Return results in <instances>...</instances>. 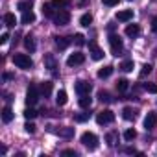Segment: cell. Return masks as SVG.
I'll return each instance as SVG.
<instances>
[{"label": "cell", "instance_id": "30", "mask_svg": "<svg viewBox=\"0 0 157 157\" xmlns=\"http://www.w3.org/2000/svg\"><path fill=\"white\" fill-rule=\"evenodd\" d=\"M80 24H82V26H85V28H89V26L93 24V15H91V13H85V15H82V19H80Z\"/></svg>", "mask_w": 157, "mask_h": 157}, {"label": "cell", "instance_id": "47", "mask_svg": "<svg viewBox=\"0 0 157 157\" xmlns=\"http://www.w3.org/2000/svg\"><path fill=\"white\" fill-rule=\"evenodd\" d=\"M129 2H131V0H129Z\"/></svg>", "mask_w": 157, "mask_h": 157}, {"label": "cell", "instance_id": "16", "mask_svg": "<svg viewBox=\"0 0 157 157\" xmlns=\"http://www.w3.org/2000/svg\"><path fill=\"white\" fill-rule=\"evenodd\" d=\"M44 67H46L48 70H52V72H54V68H57V63H56V59H54L52 54H46V56H44Z\"/></svg>", "mask_w": 157, "mask_h": 157}, {"label": "cell", "instance_id": "20", "mask_svg": "<svg viewBox=\"0 0 157 157\" xmlns=\"http://www.w3.org/2000/svg\"><path fill=\"white\" fill-rule=\"evenodd\" d=\"M2 120H4L6 124H10V122L13 120V111H11L10 105H6V107L2 109Z\"/></svg>", "mask_w": 157, "mask_h": 157}, {"label": "cell", "instance_id": "26", "mask_svg": "<svg viewBox=\"0 0 157 157\" xmlns=\"http://www.w3.org/2000/svg\"><path fill=\"white\" fill-rule=\"evenodd\" d=\"M105 140H107L109 146H115V144L118 142V133H117V131H109V133L105 135Z\"/></svg>", "mask_w": 157, "mask_h": 157}, {"label": "cell", "instance_id": "21", "mask_svg": "<svg viewBox=\"0 0 157 157\" xmlns=\"http://www.w3.org/2000/svg\"><path fill=\"white\" fill-rule=\"evenodd\" d=\"M111 74H113V67L111 65H107V67H104V68L98 70V78H100V80H105V78H109Z\"/></svg>", "mask_w": 157, "mask_h": 157}, {"label": "cell", "instance_id": "18", "mask_svg": "<svg viewBox=\"0 0 157 157\" xmlns=\"http://www.w3.org/2000/svg\"><path fill=\"white\" fill-rule=\"evenodd\" d=\"M39 91H41V94H44V98H48L52 94V82H43Z\"/></svg>", "mask_w": 157, "mask_h": 157}, {"label": "cell", "instance_id": "10", "mask_svg": "<svg viewBox=\"0 0 157 157\" xmlns=\"http://www.w3.org/2000/svg\"><path fill=\"white\" fill-rule=\"evenodd\" d=\"M155 126H157V115H155V113H148L146 118H144V128H146V131L155 129Z\"/></svg>", "mask_w": 157, "mask_h": 157}, {"label": "cell", "instance_id": "19", "mask_svg": "<svg viewBox=\"0 0 157 157\" xmlns=\"http://www.w3.org/2000/svg\"><path fill=\"white\" fill-rule=\"evenodd\" d=\"M24 46H26V50H28L30 54L35 52V41H33L32 35H26V37H24Z\"/></svg>", "mask_w": 157, "mask_h": 157}, {"label": "cell", "instance_id": "43", "mask_svg": "<svg viewBox=\"0 0 157 157\" xmlns=\"http://www.w3.org/2000/svg\"><path fill=\"white\" fill-rule=\"evenodd\" d=\"M151 30H153V32H157V19H153V21H151Z\"/></svg>", "mask_w": 157, "mask_h": 157}, {"label": "cell", "instance_id": "22", "mask_svg": "<svg viewBox=\"0 0 157 157\" xmlns=\"http://www.w3.org/2000/svg\"><path fill=\"white\" fill-rule=\"evenodd\" d=\"M78 104H80V107H83V109H89L91 104H93V98H91L89 94H83L80 100H78Z\"/></svg>", "mask_w": 157, "mask_h": 157}, {"label": "cell", "instance_id": "4", "mask_svg": "<svg viewBox=\"0 0 157 157\" xmlns=\"http://www.w3.org/2000/svg\"><path fill=\"white\" fill-rule=\"evenodd\" d=\"M39 89L33 85V83H30V87H28V91H26V104L28 105H35L37 104V100H39Z\"/></svg>", "mask_w": 157, "mask_h": 157}, {"label": "cell", "instance_id": "7", "mask_svg": "<svg viewBox=\"0 0 157 157\" xmlns=\"http://www.w3.org/2000/svg\"><path fill=\"white\" fill-rule=\"evenodd\" d=\"M74 89H76V93L80 94V96H83V94H89V93H91L93 85H91L89 82H85V80H80V82H76Z\"/></svg>", "mask_w": 157, "mask_h": 157}, {"label": "cell", "instance_id": "27", "mask_svg": "<svg viewBox=\"0 0 157 157\" xmlns=\"http://www.w3.org/2000/svg\"><path fill=\"white\" fill-rule=\"evenodd\" d=\"M4 22H6L8 28H13V26L17 24V19H15L13 13H6V15H4Z\"/></svg>", "mask_w": 157, "mask_h": 157}, {"label": "cell", "instance_id": "24", "mask_svg": "<svg viewBox=\"0 0 157 157\" xmlns=\"http://www.w3.org/2000/svg\"><path fill=\"white\" fill-rule=\"evenodd\" d=\"M67 100H68V98H67V93H65L63 89L57 91V94H56V104H57V105H65Z\"/></svg>", "mask_w": 157, "mask_h": 157}, {"label": "cell", "instance_id": "1", "mask_svg": "<svg viewBox=\"0 0 157 157\" xmlns=\"http://www.w3.org/2000/svg\"><path fill=\"white\" fill-rule=\"evenodd\" d=\"M13 63L19 67V68H24V70H30L33 67V61L30 56L26 54H13Z\"/></svg>", "mask_w": 157, "mask_h": 157}, {"label": "cell", "instance_id": "14", "mask_svg": "<svg viewBox=\"0 0 157 157\" xmlns=\"http://www.w3.org/2000/svg\"><path fill=\"white\" fill-rule=\"evenodd\" d=\"M140 33V26L139 24H128L126 26V35L128 37H137Z\"/></svg>", "mask_w": 157, "mask_h": 157}, {"label": "cell", "instance_id": "9", "mask_svg": "<svg viewBox=\"0 0 157 157\" xmlns=\"http://www.w3.org/2000/svg\"><path fill=\"white\" fill-rule=\"evenodd\" d=\"M83 61H85V54L76 52V54H70V56H68L67 65H68V67H76V65H82Z\"/></svg>", "mask_w": 157, "mask_h": 157}, {"label": "cell", "instance_id": "31", "mask_svg": "<svg viewBox=\"0 0 157 157\" xmlns=\"http://www.w3.org/2000/svg\"><path fill=\"white\" fill-rule=\"evenodd\" d=\"M128 87H129V82H128V80H124V78H120V80L117 82V91H118V93H124Z\"/></svg>", "mask_w": 157, "mask_h": 157}, {"label": "cell", "instance_id": "23", "mask_svg": "<svg viewBox=\"0 0 157 157\" xmlns=\"http://www.w3.org/2000/svg\"><path fill=\"white\" fill-rule=\"evenodd\" d=\"M43 15H44V17H48V19H54V17H56L52 2H50V4H43Z\"/></svg>", "mask_w": 157, "mask_h": 157}, {"label": "cell", "instance_id": "45", "mask_svg": "<svg viewBox=\"0 0 157 157\" xmlns=\"http://www.w3.org/2000/svg\"><path fill=\"white\" fill-rule=\"evenodd\" d=\"M87 2H89V0H78V4H80V6H85Z\"/></svg>", "mask_w": 157, "mask_h": 157}, {"label": "cell", "instance_id": "34", "mask_svg": "<svg viewBox=\"0 0 157 157\" xmlns=\"http://www.w3.org/2000/svg\"><path fill=\"white\" fill-rule=\"evenodd\" d=\"M98 100H100L102 104H109V102H111V94H109L107 91H100V93H98Z\"/></svg>", "mask_w": 157, "mask_h": 157}, {"label": "cell", "instance_id": "29", "mask_svg": "<svg viewBox=\"0 0 157 157\" xmlns=\"http://www.w3.org/2000/svg\"><path fill=\"white\" fill-rule=\"evenodd\" d=\"M32 6H33V4H32V0H21V2L17 4V8H19L21 11H30Z\"/></svg>", "mask_w": 157, "mask_h": 157}, {"label": "cell", "instance_id": "25", "mask_svg": "<svg viewBox=\"0 0 157 157\" xmlns=\"http://www.w3.org/2000/svg\"><path fill=\"white\" fill-rule=\"evenodd\" d=\"M122 117H124L126 120H135V118H137V113H135L131 107H124V109H122Z\"/></svg>", "mask_w": 157, "mask_h": 157}, {"label": "cell", "instance_id": "41", "mask_svg": "<svg viewBox=\"0 0 157 157\" xmlns=\"http://www.w3.org/2000/svg\"><path fill=\"white\" fill-rule=\"evenodd\" d=\"M8 41H10V35H8V33H2V37H0V43H2V44H6Z\"/></svg>", "mask_w": 157, "mask_h": 157}, {"label": "cell", "instance_id": "37", "mask_svg": "<svg viewBox=\"0 0 157 157\" xmlns=\"http://www.w3.org/2000/svg\"><path fill=\"white\" fill-rule=\"evenodd\" d=\"M144 91H148L150 94H157V83H144Z\"/></svg>", "mask_w": 157, "mask_h": 157}, {"label": "cell", "instance_id": "36", "mask_svg": "<svg viewBox=\"0 0 157 157\" xmlns=\"http://www.w3.org/2000/svg\"><path fill=\"white\" fill-rule=\"evenodd\" d=\"M135 137H137V131H135V129H131V128H129V129H126V131H124V139H126V140H133Z\"/></svg>", "mask_w": 157, "mask_h": 157}, {"label": "cell", "instance_id": "12", "mask_svg": "<svg viewBox=\"0 0 157 157\" xmlns=\"http://www.w3.org/2000/svg\"><path fill=\"white\" fill-rule=\"evenodd\" d=\"M50 131L57 133V135L63 137V139H72V137H74V128H59V129H50Z\"/></svg>", "mask_w": 157, "mask_h": 157}, {"label": "cell", "instance_id": "15", "mask_svg": "<svg viewBox=\"0 0 157 157\" xmlns=\"http://www.w3.org/2000/svg\"><path fill=\"white\" fill-rule=\"evenodd\" d=\"M54 39H56V46H57L59 50H65V48L70 44V41H72V39H68V37H59V35H56Z\"/></svg>", "mask_w": 157, "mask_h": 157}, {"label": "cell", "instance_id": "13", "mask_svg": "<svg viewBox=\"0 0 157 157\" xmlns=\"http://www.w3.org/2000/svg\"><path fill=\"white\" fill-rule=\"evenodd\" d=\"M21 22H22V24H32V22H35V13H33L32 10H30V11H22Z\"/></svg>", "mask_w": 157, "mask_h": 157}, {"label": "cell", "instance_id": "5", "mask_svg": "<svg viewBox=\"0 0 157 157\" xmlns=\"http://www.w3.org/2000/svg\"><path fill=\"white\" fill-rule=\"evenodd\" d=\"M113 120H115V113H113V111H109V109H105V111H100V113L96 115V122H98L100 126L111 124Z\"/></svg>", "mask_w": 157, "mask_h": 157}, {"label": "cell", "instance_id": "35", "mask_svg": "<svg viewBox=\"0 0 157 157\" xmlns=\"http://www.w3.org/2000/svg\"><path fill=\"white\" fill-rule=\"evenodd\" d=\"M89 117H91V113H78V115H74V122H87Z\"/></svg>", "mask_w": 157, "mask_h": 157}, {"label": "cell", "instance_id": "8", "mask_svg": "<svg viewBox=\"0 0 157 157\" xmlns=\"http://www.w3.org/2000/svg\"><path fill=\"white\" fill-rule=\"evenodd\" d=\"M89 52H91V57L94 59V61H100V59H104V50L94 43V41H91L89 43Z\"/></svg>", "mask_w": 157, "mask_h": 157}, {"label": "cell", "instance_id": "40", "mask_svg": "<svg viewBox=\"0 0 157 157\" xmlns=\"http://www.w3.org/2000/svg\"><path fill=\"white\" fill-rule=\"evenodd\" d=\"M118 2H120V0H102V4L107 6V8H113V6H117Z\"/></svg>", "mask_w": 157, "mask_h": 157}, {"label": "cell", "instance_id": "46", "mask_svg": "<svg viewBox=\"0 0 157 157\" xmlns=\"http://www.w3.org/2000/svg\"><path fill=\"white\" fill-rule=\"evenodd\" d=\"M126 153H137V151H135L133 148H126Z\"/></svg>", "mask_w": 157, "mask_h": 157}, {"label": "cell", "instance_id": "33", "mask_svg": "<svg viewBox=\"0 0 157 157\" xmlns=\"http://www.w3.org/2000/svg\"><path fill=\"white\" fill-rule=\"evenodd\" d=\"M72 41H74L76 46H83V44H85V35H83V33H76V35L72 37Z\"/></svg>", "mask_w": 157, "mask_h": 157}, {"label": "cell", "instance_id": "32", "mask_svg": "<svg viewBox=\"0 0 157 157\" xmlns=\"http://www.w3.org/2000/svg\"><path fill=\"white\" fill-rule=\"evenodd\" d=\"M37 115H39V113H37V111H35V109H33L32 105L24 109V117H26V120H33V118H35Z\"/></svg>", "mask_w": 157, "mask_h": 157}, {"label": "cell", "instance_id": "42", "mask_svg": "<svg viewBox=\"0 0 157 157\" xmlns=\"http://www.w3.org/2000/svg\"><path fill=\"white\" fill-rule=\"evenodd\" d=\"M63 155H74V157H76L78 153H76L74 150H63Z\"/></svg>", "mask_w": 157, "mask_h": 157}, {"label": "cell", "instance_id": "38", "mask_svg": "<svg viewBox=\"0 0 157 157\" xmlns=\"http://www.w3.org/2000/svg\"><path fill=\"white\" fill-rule=\"evenodd\" d=\"M151 68H153L151 65H144V67L140 68V72H139V76H140V78H146V76H148V74L151 72Z\"/></svg>", "mask_w": 157, "mask_h": 157}, {"label": "cell", "instance_id": "11", "mask_svg": "<svg viewBox=\"0 0 157 157\" xmlns=\"http://www.w3.org/2000/svg\"><path fill=\"white\" fill-rule=\"evenodd\" d=\"M131 19H133V10H122L117 13V21L120 22H129Z\"/></svg>", "mask_w": 157, "mask_h": 157}, {"label": "cell", "instance_id": "44", "mask_svg": "<svg viewBox=\"0 0 157 157\" xmlns=\"http://www.w3.org/2000/svg\"><path fill=\"white\" fill-rule=\"evenodd\" d=\"M11 78H13V74H10V72L4 74V80H11Z\"/></svg>", "mask_w": 157, "mask_h": 157}, {"label": "cell", "instance_id": "2", "mask_svg": "<svg viewBox=\"0 0 157 157\" xmlns=\"http://www.w3.org/2000/svg\"><path fill=\"white\" fill-rule=\"evenodd\" d=\"M109 46H111V54L113 56H120L122 50H124V43H122V39L117 33H111L109 35Z\"/></svg>", "mask_w": 157, "mask_h": 157}, {"label": "cell", "instance_id": "39", "mask_svg": "<svg viewBox=\"0 0 157 157\" xmlns=\"http://www.w3.org/2000/svg\"><path fill=\"white\" fill-rule=\"evenodd\" d=\"M24 131L26 133H35V124L33 122H26L24 124Z\"/></svg>", "mask_w": 157, "mask_h": 157}, {"label": "cell", "instance_id": "17", "mask_svg": "<svg viewBox=\"0 0 157 157\" xmlns=\"http://www.w3.org/2000/svg\"><path fill=\"white\" fill-rule=\"evenodd\" d=\"M52 6L57 10H67L72 6V0H52Z\"/></svg>", "mask_w": 157, "mask_h": 157}, {"label": "cell", "instance_id": "6", "mask_svg": "<svg viewBox=\"0 0 157 157\" xmlns=\"http://www.w3.org/2000/svg\"><path fill=\"white\" fill-rule=\"evenodd\" d=\"M70 22V13L67 10H59V13H56L54 17V24L56 26H67Z\"/></svg>", "mask_w": 157, "mask_h": 157}, {"label": "cell", "instance_id": "28", "mask_svg": "<svg viewBox=\"0 0 157 157\" xmlns=\"http://www.w3.org/2000/svg\"><path fill=\"white\" fill-rule=\"evenodd\" d=\"M133 68H135V63L131 59H126V61L120 63V70H124V72H131Z\"/></svg>", "mask_w": 157, "mask_h": 157}, {"label": "cell", "instance_id": "3", "mask_svg": "<svg viewBox=\"0 0 157 157\" xmlns=\"http://www.w3.org/2000/svg\"><path fill=\"white\" fill-rule=\"evenodd\" d=\"M82 144H83L85 148H89V150H96V146H98V137H96L94 133H91V131H85V133L82 135Z\"/></svg>", "mask_w": 157, "mask_h": 157}]
</instances>
